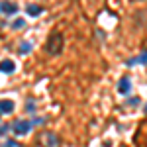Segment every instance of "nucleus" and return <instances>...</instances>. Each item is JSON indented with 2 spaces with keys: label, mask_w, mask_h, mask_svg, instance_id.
<instances>
[{
  "label": "nucleus",
  "mask_w": 147,
  "mask_h": 147,
  "mask_svg": "<svg viewBox=\"0 0 147 147\" xmlns=\"http://www.w3.org/2000/svg\"><path fill=\"white\" fill-rule=\"evenodd\" d=\"M63 47H65V37L61 32H53V34H49L45 41V53L47 55H59L61 51H63Z\"/></svg>",
  "instance_id": "nucleus-1"
},
{
  "label": "nucleus",
  "mask_w": 147,
  "mask_h": 147,
  "mask_svg": "<svg viewBox=\"0 0 147 147\" xmlns=\"http://www.w3.org/2000/svg\"><path fill=\"white\" fill-rule=\"evenodd\" d=\"M39 145L41 147H59V137L53 131H43V134H39Z\"/></svg>",
  "instance_id": "nucleus-2"
},
{
  "label": "nucleus",
  "mask_w": 147,
  "mask_h": 147,
  "mask_svg": "<svg viewBox=\"0 0 147 147\" xmlns=\"http://www.w3.org/2000/svg\"><path fill=\"white\" fill-rule=\"evenodd\" d=\"M10 127H12V131H14L16 136H26V134L32 129V122H28V120H16Z\"/></svg>",
  "instance_id": "nucleus-3"
},
{
  "label": "nucleus",
  "mask_w": 147,
  "mask_h": 147,
  "mask_svg": "<svg viewBox=\"0 0 147 147\" xmlns=\"http://www.w3.org/2000/svg\"><path fill=\"white\" fill-rule=\"evenodd\" d=\"M16 71V63L12 61V59H4V61H0V73H4V75H12Z\"/></svg>",
  "instance_id": "nucleus-4"
},
{
  "label": "nucleus",
  "mask_w": 147,
  "mask_h": 147,
  "mask_svg": "<svg viewBox=\"0 0 147 147\" xmlns=\"http://www.w3.org/2000/svg\"><path fill=\"white\" fill-rule=\"evenodd\" d=\"M134 65H147V49L141 51L137 57L134 59H127V67H134Z\"/></svg>",
  "instance_id": "nucleus-5"
},
{
  "label": "nucleus",
  "mask_w": 147,
  "mask_h": 147,
  "mask_svg": "<svg viewBox=\"0 0 147 147\" xmlns=\"http://www.w3.org/2000/svg\"><path fill=\"white\" fill-rule=\"evenodd\" d=\"M129 90H131V80L127 77H122L120 82H118V92L120 94H129Z\"/></svg>",
  "instance_id": "nucleus-6"
},
{
  "label": "nucleus",
  "mask_w": 147,
  "mask_h": 147,
  "mask_svg": "<svg viewBox=\"0 0 147 147\" xmlns=\"http://www.w3.org/2000/svg\"><path fill=\"white\" fill-rule=\"evenodd\" d=\"M0 12H4L6 16H14L18 12V4H10V2H0Z\"/></svg>",
  "instance_id": "nucleus-7"
},
{
  "label": "nucleus",
  "mask_w": 147,
  "mask_h": 147,
  "mask_svg": "<svg viewBox=\"0 0 147 147\" xmlns=\"http://www.w3.org/2000/svg\"><path fill=\"white\" fill-rule=\"evenodd\" d=\"M12 112H14V102L10 98L0 100V114H12Z\"/></svg>",
  "instance_id": "nucleus-8"
},
{
  "label": "nucleus",
  "mask_w": 147,
  "mask_h": 147,
  "mask_svg": "<svg viewBox=\"0 0 147 147\" xmlns=\"http://www.w3.org/2000/svg\"><path fill=\"white\" fill-rule=\"evenodd\" d=\"M43 12V8L39 6V4H28L26 6V14L30 16V18H35V16H39Z\"/></svg>",
  "instance_id": "nucleus-9"
},
{
  "label": "nucleus",
  "mask_w": 147,
  "mask_h": 147,
  "mask_svg": "<svg viewBox=\"0 0 147 147\" xmlns=\"http://www.w3.org/2000/svg\"><path fill=\"white\" fill-rule=\"evenodd\" d=\"M18 51H20V55H28V53L32 51V43H30V41H22Z\"/></svg>",
  "instance_id": "nucleus-10"
},
{
  "label": "nucleus",
  "mask_w": 147,
  "mask_h": 147,
  "mask_svg": "<svg viewBox=\"0 0 147 147\" xmlns=\"http://www.w3.org/2000/svg\"><path fill=\"white\" fill-rule=\"evenodd\" d=\"M26 112L28 114H35V100L34 98H28V100H26Z\"/></svg>",
  "instance_id": "nucleus-11"
},
{
  "label": "nucleus",
  "mask_w": 147,
  "mask_h": 147,
  "mask_svg": "<svg viewBox=\"0 0 147 147\" xmlns=\"http://www.w3.org/2000/svg\"><path fill=\"white\" fill-rule=\"evenodd\" d=\"M20 28H26V20L24 18H18L12 22V30H20Z\"/></svg>",
  "instance_id": "nucleus-12"
},
{
  "label": "nucleus",
  "mask_w": 147,
  "mask_h": 147,
  "mask_svg": "<svg viewBox=\"0 0 147 147\" xmlns=\"http://www.w3.org/2000/svg\"><path fill=\"white\" fill-rule=\"evenodd\" d=\"M8 129H10V125L2 124V125H0V136H4V134H6V131H8Z\"/></svg>",
  "instance_id": "nucleus-13"
},
{
  "label": "nucleus",
  "mask_w": 147,
  "mask_h": 147,
  "mask_svg": "<svg viewBox=\"0 0 147 147\" xmlns=\"http://www.w3.org/2000/svg\"><path fill=\"white\" fill-rule=\"evenodd\" d=\"M4 147H18V143H16L14 139H8V141H6V145H4Z\"/></svg>",
  "instance_id": "nucleus-14"
},
{
  "label": "nucleus",
  "mask_w": 147,
  "mask_h": 147,
  "mask_svg": "<svg viewBox=\"0 0 147 147\" xmlns=\"http://www.w3.org/2000/svg\"><path fill=\"white\" fill-rule=\"evenodd\" d=\"M34 124H35V125H39V124H45V118H35V120H34Z\"/></svg>",
  "instance_id": "nucleus-15"
},
{
  "label": "nucleus",
  "mask_w": 147,
  "mask_h": 147,
  "mask_svg": "<svg viewBox=\"0 0 147 147\" xmlns=\"http://www.w3.org/2000/svg\"><path fill=\"white\" fill-rule=\"evenodd\" d=\"M129 104H131V106H136V104H139V98H137V96H136V98H129Z\"/></svg>",
  "instance_id": "nucleus-16"
},
{
  "label": "nucleus",
  "mask_w": 147,
  "mask_h": 147,
  "mask_svg": "<svg viewBox=\"0 0 147 147\" xmlns=\"http://www.w3.org/2000/svg\"><path fill=\"white\" fill-rule=\"evenodd\" d=\"M145 112H147V104H145Z\"/></svg>",
  "instance_id": "nucleus-17"
}]
</instances>
